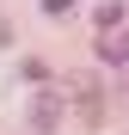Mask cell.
<instances>
[{
	"instance_id": "6da1fadb",
	"label": "cell",
	"mask_w": 129,
	"mask_h": 135,
	"mask_svg": "<svg viewBox=\"0 0 129 135\" xmlns=\"http://www.w3.org/2000/svg\"><path fill=\"white\" fill-rule=\"evenodd\" d=\"M31 123H37V129H55V123H61V92H37Z\"/></svg>"
},
{
	"instance_id": "7a4b0ae2",
	"label": "cell",
	"mask_w": 129,
	"mask_h": 135,
	"mask_svg": "<svg viewBox=\"0 0 129 135\" xmlns=\"http://www.w3.org/2000/svg\"><path fill=\"white\" fill-rule=\"evenodd\" d=\"M43 6H49V12H74V0H43Z\"/></svg>"
},
{
	"instance_id": "3957f363",
	"label": "cell",
	"mask_w": 129,
	"mask_h": 135,
	"mask_svg": "<svg viewBox=\"0 0 129 135\" xmlns=\"http://www.w3.org/2000/svg\"><path fill=\"white\" fill-rule=\"evenodd\" d=\"M0 43H6V25H0Z\"/></svg>"
}]
</instances>
